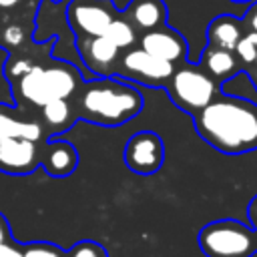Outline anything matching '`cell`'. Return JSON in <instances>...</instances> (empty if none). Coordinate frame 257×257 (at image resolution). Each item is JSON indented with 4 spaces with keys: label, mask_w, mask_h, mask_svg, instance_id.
Instances as JSON below:
<instances>
[{
    "label": "cell",
    "mask_w": 257,
    "mask_h": 257,
    "mask_svg": "<svg viewBox=\"0 0 257 257\" xmlns=\"http://www.w3.org/2000/svg\"><path fill=\"white\" fill-rule=\"evenodd\" d=\"M199 137L223 155L257 149V104L241 96H215L193 114Z\"/></svg>",
    "instance_id": "obj_1"
},
{
    "label": "cell",
    "mask_w": 257,
    "mask_h": 257,
    "mask_svg": "<svg viewBox=\"0 0 257 257\" xmlns=\"http://www.w3.org/2000/svg\"><path fill=\"white\" fill-rule=\"evenodd\" d=\"M143 108V96L137 88L114 78L88 82L78 96V116L102 126H118L135 118Z\"/></svg>",
    "instance_id": "obj_2"
},
{
    "label": "cell",
    "mask_w": 257,
    "mask_h": 257,
    "mask_svg": "<svg viewBox=\"0 0 257 257\" xmlns=\"http://www.w3.org/2000/svg\"><path fill=\"white\" fill-rule=\"evenodd\" d=\"M80 84V76L70 64H32L20 78L18 90L24 100L42 106L56 98H70Z\"/></svg>",
    "instance_id": "obj_3"
},
{
    "label": "cell",
    "mask_w": 257,
    "mask_h": 257,
    "mask_svg": "<svg viewBox=\"0 0 257 257\" xmlns=\"http://www.w3.org/2000/svg\"><path fill=\"white\" fill-rule=\"evenodd\" d=\"M199 247L207 257H253L255 229L237 219H219L199 231Z\"/></svg>",
    "instance_id": "obj_4"
},
{
    "label": "cell",
    "mask_w": 257,
    "mask_h": 257,
    "mask_svg": "<svg viewBox=\"0 0 257 257\" xmlns=\"http://www.w3.org/2000/svg\"><path fill=\"white\" fill-rule=\"evenodd\" d=\"M217 84L219 82H215V78L201 66L185 64L173 70V74L165 82V88L175 106L189 114H197L217 96Z\"/></svg>",
    "instance_id": "obj_5"
},
{
    "label": "cell",
    "mask_w": 257,
    "mask_h": 257,
    "mask_svg": "<svg viewBox=\"0 0 257 257\" xmlns=\"http://www.w3.org/2000/svg\"><path fill=\"white\" fill-rule=\"evenodd\" d=\"M118 74L128 76L137 82H143L147 86H165L169 76L175 70V64L163 58H157L149 54L147 50L139 48H126V52L118 58V64L114 68Z\"/></svg>",
    "instance_id": "obj_6"
},
{
    "label": "cell",
    "mask_w": 257,
    "mask_h": 257,
    "mask_svg": "<svg viewBox=\"0 0 257 257\" xmlns=\"http://www.w3.org/2000/svg\"><path fill=\"white\" fill-rule=\"evenodd\" d=\"M116 16L110 0H70L66 10L68 24L76 36H102Z\"/></svg>",
    "instance_id": "obj_7"
},
{
    "label": "cell",
    "mask_w": 257,
    "mask_h": 257,
    "mask_svg": "<svg viewBox=\"0 0 257 257\" xmlns=\"http://www.w3.org/2000/svg\"><path fill=\"white\" fill-rule=\"evenodd\" d=\"M124 165L137 175H155L165 163V145L153 131L135 133L124 145Z\"/></svg>",
    "instance_id": "obj_8"
},
{
    "label": "cell",
    "mask_w": 257,
    "mask_h": 257,
    "mask_svg": "<svg viewBox=\"0 0 257 257\" xmlns=\"http://www.w3.org/2000/svg\"><path fill=\"white\" fill-rule=\"evenodd\" d=\"M40 165L36 141L22 137L0 139V171L8 175H30Z\"/></svg>",
    "instance_id": "obj_9"
},
{
    "label": "cell",
    "mask_w": 257,
    "mask_h": 257,
    "mask_svg": "<svg viewBox=\"0 0 257 257\" xmlns=\"http://www.w3.org/2000/svg\"><path fill=\"white\" fill-rule=\"evenodd\" d=\"M76 48L90 72L108 76L114 72L120 50L106 36H76Z\"/></svg>",
    "instance_id": "obj_10"
},
{
    "label": "cell",
    "mask_w": 257,
    "mask_h": 257,
    "mask_svg": "<svg viewBox=\"0 0 257 257\" xmlns=\"http://www.w3.org/2000/svg\"><path fill=\"white\" fill-rule=\"evenodd\" d=\"M139 44L149 54H153L157 58H163V60H169L173 64L187 58V40L183 38V34L169 28L167 24L143 32Z\"/></svg>",
    "instance_id": "obj_11"
},
{
    "label": "cell",
    "mask_w": 257,
    "mask_h": 257,
    "mask_svg": "<svg viewBox=\"0 0 257 257\" xmlns=\"http://www.w3.org/2000/svg\"><path fill=\"white\" fill-rule=\"evenodd\" d=\"M40 165L50 177H68L78 165V153L70 143L52 139L40 153Z\"/></svg>",
    "instance_id": "obj_12"
},
{
    "label": "cell",
    "mask_w": 257,
    "mask_h": 257,
    "mask_svg": "<svg viewBox=\"0 0 257 257\" xmlns=\"http://www.w3.org/2000/svg\"><path fill=\"white\" fill-rule=\"evenodd\" d=\"M124 16L135 30L147 32L165 26L169 18V10L163 0H131V4L124 10Z\"/></svg>",
    "instance_id": "obj_13"
},
{
    "label": "cell",
    "mask_w": 257,
    "mask_h": 257,
    "mask_svg": "<svg viewBox=\"0 0 257 257\" xmlns=\"http://www.w3.org/2000/svg\"><path fill=\"white\" fill-rule=\"evenodd\" d=\"M201 68L207 70L215 78V82H223V80L233 78L239 72L241 62L233 50H225V48L207 44L201 54Z\"/></svg>",
    "instance_id": "obj_14"
},
{
    "label": "cell",
    "mask_w": 257,
    "mask_h": 257,
    "mask_svg": "<svg viewBox=\"0 0 257 257\" xmlns=\"http://www.w3.org/2000/svg\"><path fill=\"white\" fill-rule=\"evenodd\" d=\"M243 32L245 30H243L241 18L223 14V16L213 18L211 24L207 26V44L225 48V50H233Z\"/></svg>",
    "instance_id": "obj_15"
},
{
    "label": "cell",
    "mask_w": 257,
    "mask_h": 257,
    "mask_svg": "<svg viewBox=\"0 0 257 257\" xmlns=\"http://www.w3.org/2000/svg\"><path fill=\"white\" fill-rule=\"evenodd\" d=\"M42 118L50 126L52 133L66 131L74 122V112H72L68 98H56V100L42 104Z\"/></svg>",
    "instance_id": "obj_16"
},
{
    "label": "cell",
    "mask_w": 257,
    "mask_h": 257,
    "mask_svg": "<svg viewBox=\"0 0 257 257\" xmlns=\"http://www.w3.org/2000/svg\"><path fill=\"white\" fill-rule=\"evenodd\" d=\"M4 137H22L38 143L42 137V126L32 120H18L0 108V139Z\"/></svg>",
    "instance_id": "obj_17"
},
{
    "label": "cell",
    "mask_w": 257,
    "mask_h": 257,
    "mask_svg": "<svg viewBox=\"0 0 257 257\" xmlns=\"http://www.w3.org/2000/svg\"><path fill=\"white\" fill-rule=\"evenodd\" d=\"M102 36H106L118 50H126L137 42V30L133 28V24L126 18H120V16H116L108 24V28Z\"/></svg>",
    "instance_id": "obj_18"
},
{
    "label": "cell",
    "mask_w": 257,
    "mask_h": 257,
    "mask_svg": "<svg viewBox=\"0 0 257 257\" xmlns=\"http://www.w3.org/2000/svg\"><path fill=\"white\" fill-rule=\"evenodd\" d=\"M235 56L239 58L241 64H253L255 60V54H257V32H251V30H245L241 34V38L237 40L235 48H233Z\"/></svg>",
    "instance_id": "obj_19"
},
{
    "label": "cell",
    "mask_w": 257,
    "mask_h": 257,
    "mask_svg": "<svg viewBox=\"0 0 257 257\" xmlns=\"http://www.w3.org/2000/svg\"><path fill=\"white\" fill-rule=\"evenodd\" d=\"M24 257H66L58 245L52 243H28L22 247Z\"/></svg>",
    "instance_id": "obj_20"
},
{
    "label": "cell",
    "mask_w": 257,
    "mask_h": 257,
    "mask_svg": "<svg viewBox=\"0 0 257 257\" xmlns=\"http://www.w3.org/2000/svg\"><path fill=\"white\" fill-rule=\"evenodd\" d=\"M66 257H108V255L104 247L98 245L96 241H80L66 253Z\"/></svg>",
    "instance_id": "obj_21"
},
{
    "label": "cell",
    "mask_w": 257,
    "mask_h": 257,
    "mask_svg": "<svg viewBox=\"0 0 257 257\" xmlns=\"http://www.w3.org/2000/svg\"><path fill=\"white\" fill-rule=\"evenodd\" d=\"M32 64L26 60V58H14V60H8L6 58V62H4V76L8 78H20L28 68H30Z\"/></svg>",
    "instance_id": "obj_22"
},
{
    "label": "cell",
    "mask_w": 257,
    "mask_h": 257,
    "mask_svg": "<svg viewBox=\"0 0 257 257\" xmlns=\"http://www.w3.org/2000/svg\"><path fill=\"white\" fill-rule=\"evenodd\" d=\"M2 40L8 46H18L24 40V32H22V28L18 24H8L4 28V32H2Z\"/></svg>",
    "instance_id": "obj_23"
},
{
    "label": "cell",
    "mask_w": 257,
    "mask_h": 257,
    "mask_svg": "<svg viewBox=\"0 0 257 257\" xmlns=\"http://www.w3.org/2000/svg\"><path fill=\"white\" fill-rule=\"evenodd\" d=\"M241 24H243V30H251V32H257V2H253L245 16L241 18Z\"/></svg>",
    "instance_id": "obj_24"
},
{
    "label": "cell",
    "mask_w": 257,
    "mask_h": 257,
    "mask_svg": "<svg viewBox=\"0 0 257 257\" xmlns=\"http://www.w3.org/2000/svg\"><path fill=\"white\" fill-rule=\"evenodd\" d=\"M247 215H249L251 227L257 231V195L251 199V203H249V207H247Z\"/></svg>",
    "instance_id": "obj_25"
},
{
    "label": "cell",
    "mask_w": 257,
    "mask_h": 257,
    "mask_svg": "<svg viewBox=\"0 0 257 257\" xmlns=\"http://www.w3.org/2000/svg\"><path fill=\"white\" fill-rule=\"evenodd\" d=\"M8 241H10V225L0 213V243H8Z\"/></svg>",
    "instance_id": "obj_26"
},
{
    "label": "cell",
    "mask_w": 257,
    "mask_h": 257,
    "mask_svg": "<svg viewBox=\"0 0 257 257\" xmlns=\"http://www.w3.org/2000/svg\"><path fill=\"white\" fill-rule=\"evenodd\" d=\"M18 4H20V0H0V10H8V8H14Z\"/></svg>",
    "instance_id": "obj_27"
},
{
    "label": "cell",
    "mask_w": 257,
    "mask_h": 257,
    "mask_svg": "<svg viewBox=\"0 0 257 257\" xmlns=\"http://www.w3.org/2000/svg\"><path fill=\"white\" fill-rule=\"evenodd\" d=\"M247 72H249V76H251V80H253V84H255V88H257V70H255L253 66H249Z\"/></svg>",
    "instance_id": "obj_28"
},
{
    "label": "cell",
    "mask_w": 257,
    "mask_h": 257,
    "mask_svg": "<svg viewBox=\"0 0 257 257\" xmlns=\"http://www.w3.org/2000/svg\"><path fill=\"white\" fill-rule=\"evenodd\" d=\"M249 66H253V68L257 70V54H255V60H253V64H249Z\"/></svg>",
    "instance_id": "obj_29"
},
{
    "label": "cell",
    "mask_w": 257,
    "mask_h": 257,
    "mask_svg": "<svg viewBox=\"0 0 257 257\" xmlns=\"http://www.w3.org/2000/svg\"><path fill=\"white\" fill-rule=\"evenodd\" d=\"M255 253H257V231H255Z\"/></svg>",
    "instance_id": "obj_30"
},
{
    "label": "cell",
    "mask_w": 257,
    "mask_h": 257,
    "mask_svg": "<svg viewBox=\"0 0 257 257\" xmlns=\"http://www.w3.org/2000/svg\"><path fill=\"white\" fill-rule=\"evenodd\" d=\"M231 2H251V0H231Z\"/></svg>",
    "instance_id": "obj_31"
}]
</instances>
